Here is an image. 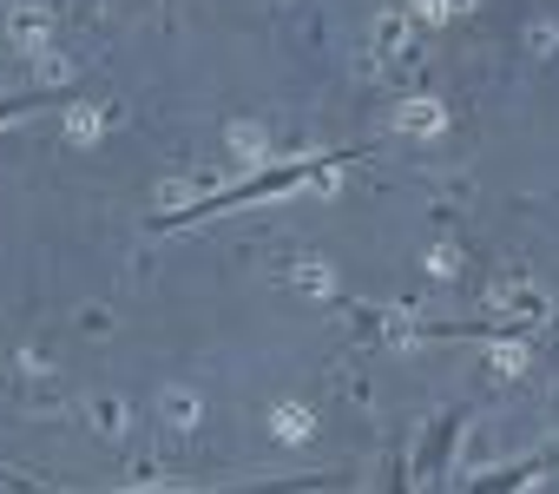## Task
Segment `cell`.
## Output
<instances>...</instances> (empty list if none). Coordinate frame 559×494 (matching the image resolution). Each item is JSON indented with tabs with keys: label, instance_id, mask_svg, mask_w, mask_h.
<instances>
[{
	"label": "cell",
	"instance_id": "cell-1",
	"mask_svg": "<svg viewBox=\"0 0 559 494\" xmlns=\"http://www.w3.org/2000/svg\"><path fill=\"white\" fill-rule=\"evenodd\" d=\"M343 158H349V152H330V158H290V165H270V172H257V178H243V185H230V191H211V198H198V204H185V211L158 217V231H178V224H198V217H217V211H237V204L276 198V191H297V185H310V178L336 172Z\"/></svg>",
	"mask_w": 559,
	"mask_h": 494
},
{
	"label": "cell",
	"instance_id": "cell-2",
	"mask_svg": "<svg viewBox=\"0 0 559 494\" xmlns=\"http://www.w3.org/2000/svg\"><path fill=\"white\" fill-rule=\"evenodd\" d=\"M67 99H73L67 86H40V93H21V99H0V126H14V119H27L40 106H67Z\"/></svg>",
	"mask_w": 559,
	"mask_h": 494
}]
</instances>
